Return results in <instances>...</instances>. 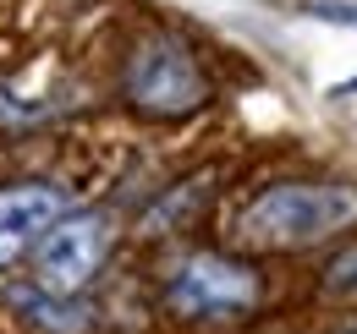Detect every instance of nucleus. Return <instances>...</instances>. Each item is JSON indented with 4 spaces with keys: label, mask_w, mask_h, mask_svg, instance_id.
<instances>
[{
    "label": "nucleus",
    "mask_w": 357,
    "mask_h": 334,
    "mask_svg": "<svg viewBox=\"0 0 357 334\" xmlns=\"http://www.w3.org/2000/svg\"><path fill=\"white\" fill-rule=\"evenodd\" d=\"M357 225V186H330V181H275L264 186L242 219H236V241L259 252H297L313 247L335 230Z\"/></svg>",
    "instance_id": "obj_1"
},
{
    "label": "nucleus",
    "mask_w": 357,
    "mask_h": 334,
    "mask_svg": "<svg viewBox=\"0 0 357 334\" xmlns=\"http://www.w3.org/2000/svg\"><path fill=\"white\" fill-rule=\"evenodd\" d=\"M127 104L154 121H181L209 104V77L176 33H149L127 55Z\"/></svg>",
    "instance_id": "obj_2"
},
{
    "label": "nucleus",
    "mask_w": 357,
    "mask_h": 334,
    "mask_svg": "<svg viewBox=\"0 0 357 334\" xmlns=\"http://www.w3.org/2000/svg\"><path fill=\"white\" fill-rule=\"evenodd\" d=\"M264 296V280L253 263L225 257V252H192L181 257L165 280V307L187 318V324H220V318H242L253 312Z\"/></svg>",
    "instance_id": "obj_3"
},
{
    "label": "nucleus",
    "mask_w": 357,
    "mask_h": 334,
    "mask_svg": "<svg viewBox=\"0 0 357 334\" xmlns=\"http://www.w3.org/2000/svg\"><path fill=\"white\" fill-rule=\"evenodd\" d=\"M110 241H116V230L99 209L61 214L33 247V285L50 296H83L93 285V274L105 269Z\"/></svg>",
    "instance_id": "obj_4"
},
{
    "label": "nucleus",
    "mask_w": 357,
    "mask_h": 334,
    "mask_svg": "<svg viewBox=\"0 0 357 334\" xmlns=\"http://www.w3.org/2000/svg\"><path fill=\"white\" fill-rule=\"evenodd\" d=\"M61 214H66V192L50 186V181L0 186V269H11L17 257H28Z\"/></svg>",
    "instance_id": "obj_5"
},
{
    "label": "nucleus",
    "mask_w": 357,
    "mask_h": 334,
    "mask_svg": "<svg viewBox=\"0 0 357 334\" xmlns=\"http://www.w3.org/2000/svg\"><path fill=\"white\" fill-rule=\"evenodd\" d=\"M6 301H11V312H17L28 329H39V334H89L93 329V307L83 296H50V291H39L33 280L11 285Z\"/></svg>",
    "instance_id": "obj_6"
},
{
    "label": "nucleus",
    "mask_w": 357,
    "mask_h": 334,
    "mask_svg": "<svg viewBox=\"0 0 357 334\" xmlns=\"http://www.w3.org/2000/svg\"><path fill=\"white\" fill-rule=\"evenodd\" d=\"M297 11L319 17V22H335V28H357V0H303Z\"/></svg>",
    "instance_id": "obj_7"
},
{
    "label": "nucleus",
    "mask_w": 357,
    "mask_h": 334,
    "mask_svg": "<svg viewBox=\"0 0 357 334\" xmlns=\"http://www.w3.org/2000/svg\"><path fill=\"white\" fill-rule=\"evenodd\" d=\"M324 285H330L335 296H357V247L330 263V280H324Z\"/></svg>",
    "instance_id": "obj_8"
},
{
    "label": "nucleus",
    "mask_w": 357,
    "mask_h": 334,
    "mask_svg": "<svg viewBox=\"0 0 357 334\" xmlns=\"http://www.w3.org/2000/svg\"><path fill=\"white\" fill-rule=\"evenodd\" d=\"M335 334H357V318H341V329Z\"/></svg>",
    "instance_id": "obj_9"
}]
</instances>
